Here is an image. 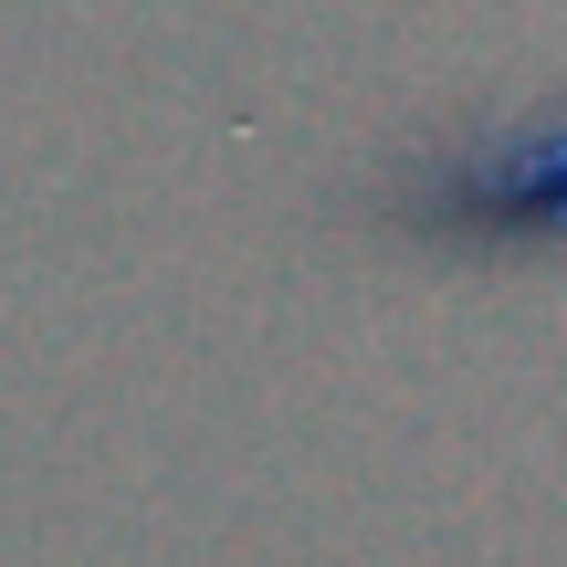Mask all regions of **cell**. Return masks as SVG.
I'll return each instance as SVG.
<instances>
[{
	"instance_id": "cell-1",
	"label": "cell",
	"mask_w": 567,
	"mask_h": 567,
	"mask_svg": "<svg viewBox=\"0 0 567 567\" xmlns=\"http://www.w3.org/2000/svg\"><path fill=\"white\" fill-rule=\"evenodd\" d=\"M358 210L368 231L442 252V264H557L567 252V95L400 147L379 179H358Z\"/></svg>"
}]
</instances>
